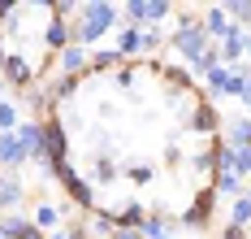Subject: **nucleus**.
<instances>
[{
    "label": "nucleus",
    "instance_id": "dca6fc26",
    "mask_svg": "<svg viewBox=\"0 0 251 239\" xmlns=\"http://www.w3.org/2000/svg\"><path fill=\"white\" fill-rule=\"evenodd\" d=\"M117 53H122V57L143 53V30H139V27H122V35H117Z\"/></svg>",
    "mask_w": 251,
    "mask_h": 239
},
{
    "label": "nucleus",
    "instance_id": "6e6552de",
    "mask_svg": "<svg viewBox=\"0 0 251 239\" xmlns=\"http://www.w3.org/2000/svg\"><path fill=\"white\" fill-rule=\"evenodd\" d=\"M217 205V187H203L200 196H195V205L191 209H182V226H191V231H203L208 226V213Z\"/></svg>",
    "mask_w": 251,
    "mask_h": 239
},
{
    "label": "nucleus",
    "instance_id": "1a4fd4ad",
    "mask_svg": "<svg viewBox=\"0 0 251 239\" xmlns=\"http://www.w3.org/2000/svg\"><path fill=\"white\" fill-rule=\"evenodd\" d=\"M22 161H30V152L22 148L18 131H13V135H0V170H18Z\"/></svg>",
    "mask_w": 251,
    "mask_h": 239
},
{
    "label": "nucleus",
    "instance_id": "39448f33",
    "mask_svg": "<svg viewBox=\"0 0 251 239\" xmlns=\"http://www.w3.org/2000/svg\"><path fill=\"white\" fill-rule=\"evenodd\" d=\"M0 79L26 91V87H35V65H30L22 53H9V57H4V65H0Z\"/></svg>",
    "mask_w": 251,
    "mask_h": 239
},
{
    "label": "nucleus",
    "instance_id": "2f4dec72",
    "mask_svg": "<svg viewBox=\"0 0 251 239\" xmlns=\"http://www.w3.org/2000/svg\"><path fill=\"white\" fill-rule=\"evenodd\" d=\"M108 239H143V231H126V226H113Z\"/></svg>",
    "mask_w": 251,
    "mask_h": 239
},
{
    "label": "nucleus",
    "instance_id": "412c9836",
    "mask_svg": "<svg viewBox=\"0 0 251 239\" xmlns=\"http://www.w3.org/2000/svg\"><path fill=\"white\" fill-rule=\"evenodd\" d=\"M191 131H203V135L217 131V113H212V105H200V109H195V118H191Z\"/></svg>",
    "mask_w": 251,
    "mask_h": 239
},
{
    "label": "nucleus",
    "instance_id": "b1692460",
    "mask_svg": "<svg viewBox=\"0 0 251 239\" xmlns=\"http://www.w3.org/2000/svg\"><path fill=\"white\" fill-rule=\"evenodd\" d=\"M165 235H174V222L169 217H148L143 222V239H165Z\"/></svg>",
    "mask_w": 251,
    "mask_h": 239
},
{
    "label": "nucleus",
    "instance_id": "9b49d317",
    "mask_svg": "<svg viewBox=\"0 0 251 239\" xmlns=\"http://www.w3.org/2000/svg\"><path fill=\"white\" fill-rule=\"evenodd\" d=\"M74 39H70V22H61V18H48V27H44V48L48 53H65Z\"/></svg>",
    "mask_w": 251,
    "mask_h": 239
},
{
    "label": "nucleus",
    "instance_id": "473e14b6",
    "mask_svg": "<svg viewBox=\"0 0 251 239\" xmlns=\"http://www.w3.org/2000/svg\"><path fill=\"white\" fill-rule=\"evenodd\" d=\"M117 87H134V70H117Z\"/></svg>",
    "mask_w": 251,
    "mask_h": 239
},
{
    "label": "nucleus",
    "instance_id": "72a5a7b5",
    "mask_svg": "<svg viewBox=\"0 0 251 239\" xmlns=\"http://www.w3.org/2000/svg\"><path fill=\"white\" fill-rule=\"evenodd\" d=\"M238 100H243V105H247V113H251V83L243 87V96H238Z\"/></svg>",
    "mask_w": 251,
    "mask_h": 239
},
{
    "label": "nucleus",
    "instance_id": "4c0bfd02",
    "mask_svg": "<svg viewBox=\"0 0 251 239\" xmlns=\"http://www.w3.org/2000/svg\"><path fill=\"white\" fill-rule=\"evenodd\" d=\"M165 239H177V235H165Z\"/></svg>",
    "mask_w": 251,
    "mask_h": 239
},
{
    "label": "nucleus",
    "instance_id": "20e7f679",
    "mask_svg": "<svg viewBox=\"0 0 251 239\" xmlns=\"http://www.w3.org/2000/svg\"><path fill=\"white\" fill-rule=\"evenodd\" d=\"M251 83L247 70H229V65H217L212 74H208V96L212 100H221V96H243V87Z\"/></svg>",
    "mask_w": 251,
    "mask_h": 239
},
{
    "label": "nucleus",
    "instance_id": "f3484780",
    "mask_svg": "<svg viewBox=\"0 0 251 239\" xmlns=\"http://www.w3.org/2000/svg\"><path fill=\"white\" fill-rule=\"evenodd\" d=\"M226 144H238V148H251V118H234L226 126Z\"/></svg>",
    "mask_w": 251,
    "mask_h": 239
},
{
    "label": "nucleus",
    "instance_id": "0eeeda50",
    "mask_svg": "<svg viewBox=\"0 0 251 239\" xmlns=\"http://www.w3.org/2000/svg\"><path fill=\"white\" fill-rule=\"evenodd\" d=\"M22 200H26V183L18 179V170H0V209L18 213Z\"/></svg>",
    "mask_w": 251,
    "mask_h": 239
},
{
    "label": "nucleus",
    "instance_id": "f8f14e48",
    "mask_svg": "<svg viewBox=\"0 0 251 239\" xmlns=\"http://www.w3.org/2000/svg\"><path fill=\"white\" fill-rule=\"evenodd\" d=\"M243 57H247V30H243V27H229V35L221 39V61L234 65V61H243Z\"/></svg>",
    "mask_w": 251,
    "mask_h": 239
},
{
    "label": "nucleus",
    "instance_id": "4be33fe9",
    "mask_svg": "<svg viewBox=\"0 0 251 239\" xmlns=\"http://www.w3.org/2000/svg\"><path fill=\"white\" fill-rule=\"evenodd\" d=\"M229 226H251V196H238L234 200V209H229Z\"/></svg>",
    "mask_w": 251,
    "mask_h": 239
},
{
    "label": "nucleus",
    "instance_id": "aec40b11",
    "mask_svg": "<svg viewBox=\"0 0 251 239\" xmlns=\"http://www.w3.org/2000/svg\"><path fill=\"white\" fill-rule=\"evenodd\" d=\"M122 61L126 57L117 53V48H96V53H91V70H117Z\"/></svg>",
    "mask_w": 251,
    "mask_h": 239
},
{
    "label": "nucleus",
    "instance_id": "7c9ffc66",
    "mask_svg": "<svg viewBox=\"0 0 251 239\" xmlns=\"http://www.w3.org/2000/svg\"><path fill=\"white\" fill-rule=\"evenodd\" d=\"M217 239H251L247 231H243V226H221V235Z\"/></svg>",
    "mask_w": 251,
    "mask_h": 239
},
{
    "label": "nucleus",
    "instance_id": "393cba45",
    "mask_svg": "<svg viewBox=\"0 0 251 239\" xmlns=\"http://www.w3.org/2000/svg\"><path fill=\"white\" fill-rule=\"evenodd\" d=\"M117 174H122V170H117V161H113V157L96 161V183H117Z\"/></svg>",
    "mask_w": 251,
    "mask_h": 239
},
{
    "label": "nucleus",
    "instance_id": "4468645a",
    "mask_svg": "<svg viewBox=\"0 0 251 239\" xmlns=\"http://www.w3.org/2000/svg\"><path fill=\"white\" fill-rule=\"evenodd\" d=\"M61 217H65V209H56V205H35V213H30V222L39 226V231H61Z\"/></svg>",
    "mask_w": 251,
    "mask_h": 239
},
{
    "label": "nucleus",
    "instance_id": "5701e85b",
    "mask_svg": "<svg viewBox=\"0 0 251 239\" xmlns=\"http://www.w3.org/2000/svg\"><path fill=\"white\" fill-rule=\"evenodd\" d=\"M0 222H4V231H9V239H22L26 231L35 226V222H30V217H22V213H4Z\"/></svg>",
    "mask_w": 251,
    "mask_h": 239
},
{
    "label": "nucleus",
    "instance_id": "9d476101",
    "mask_svg": "<svg viewBox=\"0 0 251 239\" xmlns=\"http://www.w3.org/2000/svg\"><path fill=\"white\" fill-rule=\"evenodd\" d=\"M200 22H203V30H208V39H226L229 27H234V22H229V13H226V4H208Z\"/></svg>",
    "mask_w": 251,
    "mask_h": 239
},
{
    "label": "nucleus",
    "instance_id": "a211bd4d",
    "mask_svg": "<svg viewBox=\"0 0 251 239\" xmlns=\"http://www.w3.org/2000/svg\"><path fill=\"white\" fill-rule=\"evenodd\" d=\"M18 126H22V109L13 100H0V135H13Z\"/></svg>",
    "mask_w": 251,
    "mask_h": 239
},
{
    "label": "nucleus",
    "instance_id": "ddd939ff",
    "mask_svg": "<svg viewBox=\"0 0 251 239\" xmlns=\"http://www.w3.org/2000/svg\"><path fill=\"white\" fill-rule=\"evenodd\" d=\"M82 70H91V53H87V48H78V44H70V48L61 53V74L78 79Z\"/></svg>",
    "mask_w": 251,
    "mask_h": 239
},
{
    "label": "nucleus",
    "instance_id": "bb28decb",
    "mask_svg": "<svg viewBox=\"0 0 251 239\" xmlns=\"http://www.w3.org/2000/svg\"><path fill=\"white\" fill-rule=\"evenodd\" d=\"M126 179L139 183V187H148L151 183V165H143V161H139V165H126Z\"/></svg>",
    "mask_w": 251,
    "mask_h": 239
},
{
    "label": "nucleus",
    "instance_id": "f03ea898",
    "mask_svg": "<svg viewBox=\"0 0 251 239\" xmlns=\"http://www.w3.org/2000/svg\"><path fill=\"white\" fill-rule=\"evenodd\" d=\"M212 48V39H208V30L195 13H177V30H174V53L186 61V65H195L203 53Z\"/></svg>",
    "mask_w": 251,
    "mask_h": 239
},
{
    "label": "nucleus",
    "instance_id": "58836bf2",
    "mask_svg": "<svg viewBox=\"0 0 251 239\" xmlns=\"http://www.w3.org/2000/svg\"><path fill=\"white\" fill-rule=\"evenodd\" d=\"M247 196H251V191H247Z\"/></svg>",
    "mask_w": 251,
    "mask_h": 239
},
{
    "label": "nucleus",
    "instance_id": "2eb2a0df",
    "mask_svg": "<svg viewBox=\"0 0 251 239\" xmlns=\"http://www.w3.org/2000/svg\"><path fill=\"white\" fill-rule=\"evenodd\" d=\"M217 196H234V200H238V196H247V191H243V174H234V170H217Z\"/></svg>",
    "mask_w": 251,
    "mask_h": 239
},
{
    "label": "nucleus",
    "instance_id": "a878e982",
    "mask_svg": "<svg viewBox=\"0 0 251 239\" xmlns=\"http://www.w3.org/2000/svg\"><path fill=\"white\" fill-rule=\"evenodd\" d=\"M78 91V79H70V74H61V79L52 83V100H70Z\"/></svg>",
    "mask_w": 251,
    "mask_h": 239
},
{
    "label": "nucleus",
    "instance_id": "cd10ccee",
    "mask_svg": "<svg viewBox=\"0 0 251 239\" xmlns=\"http://www.w3.org/2000/svg\"><path fill=\"white\" fill-rule=\"evenodd\" d=\"M234 174H243V179L251 174V148H238L234 144Z\"/></svg>",
    "mask_w": 251,
    "mask_h": 239
},
{
    "label": "nucleus",
    "instance_id": "6ab92c4d",
    "mask_svg": "<svg viewBox=\"0 0 251 239\" xmlns=\"http://www.w3.org/2000/svg\"><path fill=\"white\" fill-rule=\"evenodd\" d=\"M226 13H229V22H234V27H243V30L251 35V0H229Z\"/></svg>",
    "mask_w": 251,
    "mask_h": 239
},
{
    "label": "nucleus",
    "instance_id": "f257e3e1",
    "mask_svg": "<svg viewBox=\"0 0 251 239\" xmlns=\"http://www.w3.org/2000/svg\"><path fill=\"white\" fill-rule=\"evenodd\" d=\"M113 27H122V13L113 4H104V0H91V4H78V22L70 27V39L78 48H87V44L104 39Z\"/></svg>",
    "mask_w": 251,
    "mask_h": 239
},
{
    "label": "nucleus",
    "instance_id": "e433bc0d",
    "mask_svg": "<svg viewBox=\"0 0 251 239\" xmlns=\"http://www.w3.org/2000/svg\"><path fill=\"white\" fill-rule=\"evenodd\" d=\"M247 57H251V35H247Z\"/></svg>",
    "mask_w": 251,
    "mask_h": 239
},
{
    "label": "nucleus",
    "instance_id": "c85d7f7f",
    "mask_svg": "<svg viewBox=\"0 0 251 239\" xmlns=\"http://www.w3.org/2000/svg\"><path fill=\"white\" fill-rule=\"evenodd\" d=\"M139 30H143V53H151V48H160V44H165L156 27H139Z\"/></svg>",
    "mask_w": 251,
    "mask_h": 239
},
{
    "label": "nucleus",
    "instance_id": "c756f323",
    "mask_svg": "<svg viewBox=\"0 0 251 239\" xmlns=\"http://www.w3.org/2000/svg\"><path fill=\"white\" fill-rule=\"evenodd\" d=\"M48 239H87V231H82V226H61V231H52Z\"/></svg>",
    "mask_w": 251,
    "mask_h": 239
},
{
    "label": "nucleus",
    "instance_id": "7ed1b4c3",
    "mask_svg": "<svg viewBox=\"0 0 251 239\" xmlns=\"http://www.w3.org/2000/svg\"><path fill=\"white\" fill-rule=\"evenodd\" d=\"M52 179L65 187V191H70V205H78V209H96V183H91V179H82V174H78L70 161H61Z\"/></svg>",
    "mask_w": 251,
    "mask_h": 239
},
{
    "label": "nucleus",
    "instance_id": "423d86ee",
    "mask_svg": "<svg viewBox=\"0 0 251 239\" xmlns=\"http://www.w3.org/2000/svg\"><path fill=\"white\" fill-rule=\"evenodd\" d=\"M44 139H48L52 165L70 161V135H65V122H61V118H44Z\"/></svg>",
    "mask_w": 251,
    "mask_h": 239
},
{
    "label": "nucleus",
    "instance_id": "c9c22d12",
    "mask_svg": "<svg viewBox=\"0 0 251 239\" xmlns=\"http://www.w3.org/2000/svg\"><path fill=\"white\" fill-rule=\"evenodd\" d=\"M0 239H9V231H4V222H0Z\"/></svg>",
    "mask_w": 251,
    "mask_h": 239
},
{
    "label": "nucleus",
    "instance_id": "f704fd0d",
    "mask_svg": "<svg viewBox=\"0 0 251 239\" xmlns=\"http://www.w3.org/2000/svg\"><path fill=\"white\" fill-rule=\"evenodd\" d=\"M4 57H9V53H4V35H0V65H4Z\"/></svg>",
    "mask_w": 251,
    "mask_h": 239
}]
</instances>
